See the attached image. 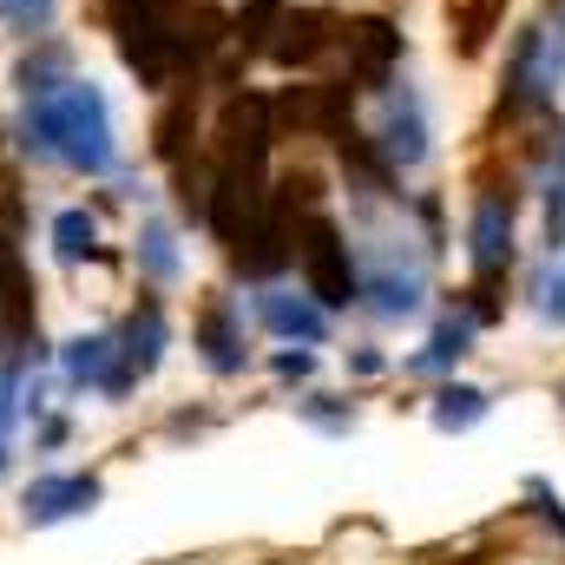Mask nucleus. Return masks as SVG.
<instances>
[{
  "instance_id": "8",
  "label": "nucleus",
  "mask_w": 565,
  "mask_h": 565,
  "mask_svg": "<svg viewBox=\"0 0 565 565\" xmlns=\"http://www.w3.org/2000/svg\"><path fill=\"white\" fill-rule=\"evenodd\" d=\"M335 26H342V20L322 13V7H309V13H282L270 53H277L282 66H309V60H322V53L335 46Z\"/></svg>"
},
{
  "instance_id": "13",
  "label": "nucleus",
  "mask_w": 565,
  "mask_h": 565,
  "mask_svg": "<svg viewBox=\"0 0 565 565\" xmlns=\"http://www.w3.org/2000/svg\"><path fill=\"white\" fill-rule=\"evenodd\" d=\"M191 86L184 93H171V106L158 113V126H151V145H158V158L164 164H184V145H191Z\"/></svg>"
},
{
  "instance_id": "3",
  "label": "nucleus",
  "mask_w": 565,
  "mask_h": 565,
  "mask_svg": "<svg viewBox=\"0 0 565 565\" xmlns=\"http://www.w3.org/2000/svg\"><path fill=\"white\" fill-rule=\"evenodd\" d=\"M296 257H302V282H309V296H316L322 309H342V302L362 296L355 264H349V244H342V231H335L329 217H309V224L296 231Z\"/></svg>"
},
{
  "instance_id": "24",
  "label": "nucleus",
  "mask_w": 565,
  "mask_h": 565,
  "mask_svg": "<svg viewBox=\"0 0 565 565\" xmlns=\"http://www.w3.org/2000/svg\"><path fill=\"white\" fill-rule=\"evenodd\" d=\"M7 422H13V382L0 375V434H7Z\"/></svg>"
},
{
  "instance_id": "20",
  "label": "nucleus",
  "mask_w": 565,
  "mask_h": 565,
  "mask_svg": "<svg viewBox=\"0 0 565 565\" xmlns=\"http://www.w3.org/2000/svg\"><path fill=\"white\" fill-rule=\"evenodd\" d=\"M493 20H500V0H473V7L460 13V53H480L487 33H493Z\"/></svg>"
},
{
  "instance_id": "17",
  "label": "nucleus",
  "mask_w": 565,
  "mask_h": 565,
  "mask_svg": "<svg viewBox=\"0 0 565 565\" xmlns=\"http://www.w3.org/2000/svg\"><path fill=\"white\" fill-rule=\"evenodd\" d=\"M277 20H282V7H277V0H250V13L237 20V46H244V60L270 46V33H277Z\"/></svg>"
},
{
  "instance_id": "6",
  "label": "nucleus",
  "mask_w": 565,
  "mask_h": 565,
  "mask_svg": "<svg viewBox=\"0 0 565 565\" xmlns=\"http://www.w3.org/2000/svg\"><path fill=\"white\" fill-rule=\"evenodd\" d=\"M99 507V480L93 473H46L26 487V520L33 526H53V520H73V513H93Z\"/></svg>"
},
{
  "instance_id": "23",
  "label": "nucleus",
  "mask_w": 565,
  "mask_h": 565,
  "mask_svg": "<svg viewBox=\"0 0 565 565\" xmlns=\"http://www.w3.org/2000/svg\"><path fill=\"white\" fill-rule=\"evenodd\" d=\"M546 244H553V250L565 244V178L553 184V198H546Z\"/></svg>"
},
{
  "instance_id": "18",
  "label": "nucleus",
  "mask_w": 565,
  "mask_h": 565,
  "mask_svg": "<svg viewBox=\"0 0 565 565\" xmlns=\"http://www.w3.org/2000/svg\"><path fill=\"white\" fill-rule=\"evenodd\" d=\"M467 335H473L467 322H440V329H434V342L415 355V369H447V362H460V355H467Z\"/></svg>"
},
{
  "instance_id": "25",
  "label": "nucleus",
  "mask_w": 565,
  "mask_h": 565,
  "mask_svg": "<svg viewBox=\"0 0 565 565\" xmlns=\"http://www.w3.org/2000/svg\"><path fill=\"white\" fill-rule=\"evenodd\" d=\"M0 473H7V434H0Z\"/></svg>"
},
{
  "instance_id": "14",
  "label": "nucleus",
  "mask_w": 565,
  "mask_h": 565,
  "mask_svg": "<svg viewBox=\"0 0 565 565\" xmlns=\"http://www.w3.org/2000/svg\"><path fill=\"white\" fill-rule=\"evenodd\" d=\"M106 362H113V335H79V342H66V375H73V382H106Z\"/></svg>"
},
{
  "instance_id": "22",
  "label": "nucleus",
  "mask_w": 565,
  "mask_h": 565,
  "mask_svg": "<svg viewBox=\"0 0 565 565\" xmlns=\"http://www.w3.org/2000/svg\"><path fill=\"white\" fill-rule=\"evenodd\" d=\"M145 270H151V277H171V270H178V257H171V237H164V231H158V224H151V231H145Z\"/></svg>"
},
{
  "instance_id": "19",
  "label": "nucleus",
  "mask_w": 565,
  "mask_h": 565,
  "mask_svg": "<svg viewBox=\"0 0 565 565\" xmlns=\"http://www.w3.org/2000/svg\"><path fill=\"white\" fill-rule=\"evenodd\" d=\"M53 244H60V257H66V264L93 257V217H86V211H60V224H53Z\"/></svg>"
},
{
  "instance_id": "9",
  "label": "nucleus",
  "mask_w": 565,
  "mask_h": 565,
  "mask_svg": "<svg viewBox=\"0 0 565 565\" xmlns=\"http://www.w3.org/2000/svg\"><path fill=\"white\" fill-rule=\"evenodd\" d=\"M382 158H388L395 171L427 158V126H422V99H415V93L388 99V119H382Z\"/></svg>"
},
{
  "instance_id": "11",
  "label": "nucleus",
  "mask_w": 565,
  "mask_h": 565,
  "mask_svg": "<svg viewBox=\"0 0 565 565\" xmlns=\"http://www.w3.org/2000/svg\"><path fill=\"white\" fill-rule=\"evenodd\" d=\"M198 349H204V362H211L217 375H237V369H244V329H237L231 302H211V309L198 316Z\"/></svg>"
},
{
  "instance_id": "16",
  "label": "nucleus",
  "mask_w": 565,
  "mask_h": 565,
  "mask_svg": "<svg viewBox=\"0 0 565 565\" xmlns=\"http://www.w3.org/2000/svg\"><path fill=\"white\" fill-rule=\"evenodd\" d=\"M480 415H487V395L480 388H440L434 395V422L440 427H473Z\"/></svg>"
},
{
  "instance_id": "5",
  "label": "nucleus",
  "mask_w": 565,
  "mask_h": 565,
  "mask_svg": "<svg viewBox=\"0 0 565 565\" xmlns=\"http://www.w3.org/2000/svg\"><path fill=\"white\" fill-rule=\"evenodd\" d=\"M33 270L13 257V250H0V355H20L26 342H33V329H40V309H33Z\"/></svg>"
},
{
  "instance_id": "7",
  "label": "nucleus",
  "mask_w": 565,
  "mask_h": 565,
  "mask_svg": "<svg viewBox=\"0 0 565 565\" xmlns=\"http://www.w3.org/2000/svg\"><path fill=\"white\" fill-rule=\"evenodd\" d=\"M513 264V198L487 191L473 204V270L480 277H500Z\"/></svg>"
},
{
  "instance_id": "1",
  "label": "nucleus",
  "mask_w": 565,
  "mask_h": 565,
  "mask_svg": "<svg viewBox=\"0 0 565 565\" xmlns=\"http://www.w3.org/2000/svg\"><path fill=\"white\" fill-rule=\"evenodd\" d=\"M20 139L33 158H60L73 171H106L113 164V106L93 79H60L26 99Z\"/></svg>"
},
{
  "instance_id": "10",
  "label": "nucleus",
  "mask_w": 565,
  "mask_h": 565,
  "mask_svg": "<svg viewBox=\"0 0 565 565\" xmlns=\"http://www.w3.org/2000/svg\"><path fill=\"white\" fill-rule=\"evenodd\" d=\"M257 309H264V322H270L277 335H289V342H322V335H329V309H322V302H309V296L270 289Z\"/></svg>"
},
{
  "instance_id": "2",
  "label": "nucleus",
  "mask_w": 565,
  "mask_h": 565,
  "mask_svg": "<svg viewBox=\"0 0 565 565\" xmlns=\"http://www.w3.org/2000/svg\"><path fill=\"white\" fill-rule=\"evenodd\" d=\"M270 139H277L270 99H257V93H237V99L217 113V132H211V164H217V171H231V178H264Z\"/></svg>"
},
{
  "instance_id": "4",
  "label": "nucleus",
  "mask_w": 565,
  "mask_h": 565,
  "mask_svg": "<svg viewBox=\"0 0 565 565\" xmlns=\"http://www.w3.org/2000/svg\"><path fill=\"white\" fill-rule=\"evenodd\" d=\"M342 46H349V79L369 86V93H382V86L395 79V66H402V26H395L388 13L349 20V26H342Z\"/></svg>"
},
{
  "instance_id": "21",
  "label": "nucleus",
  "mask_w": 565,
  "mask_h": 565,
  "mask_svg": "<svg viewBox=\"0 0 565 565\" xmlns=\"http://www.w3.org/2000/svg\"><path fill=\"white\" fill-rule=\"evenodd\" d=\"M0 20L20 26V33H40L53 20V0H0Z\"/></svg>"
},
{
  "instance_id": "12",
  "label": "nucleus",
  "mask_w": 565,
  "mask_h": 565,
  "mask_svg": "<svg viewBox=\"0 0 565 565\" xmlns=\"http://www.w3.org/2000/svg\"><path fill=\"white\" fill-rule=\"evenodd\" d=\"M335 151H342V164L362 178V191H388V178H395V164L369 145V132H355V126H342L335 132Z\"/></svg>"
},
{
  "instance_id": "15",
  "label": "nucleus",
  "mask_w": 565,
  "mask_h": 565,
  "mask_svg": "<svg viewBox=\"0 0 565 565\" xmlns=\"http://www.w3.org/2000/svg\"><path fill=\"white\" fill-rule=\"evenodd\" d=\"M369 296H375L382 316H415V309H422V277H395V270H382V277L369 282Z\"/></svg>"
}]
</instances>
